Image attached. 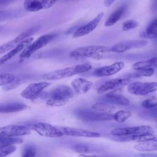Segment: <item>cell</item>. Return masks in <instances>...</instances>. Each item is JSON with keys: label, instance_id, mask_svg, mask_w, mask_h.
<instances>
[{"label": "cell", "instance_id": "35", "mask_svg": "<svg viewBox=\"0 0 157 157\" xmlns=\"http://www.w3.org/2000/svg\"><path fill=\"white\" fill-rule=\"evenodd\" d=\"M41 4L42 9H49L52 7L58 0H39Z\"/></svg>", "mask_w": 157, "mask_h": 157}, {"label": "cell", "instance_id": "26", "mask_svg": "<svg viewBox=\"0 0 157 157\" xmlns=\"http://www.w3.org/2000/svg\"><path fill=\"white\" fill-rule=\"evenodd\" d=\"M23 139L20 138L13 137L0 136V148L8 145L20 144L23 143Z\"/></svg>", "mask_w": 157, "mask_h": 157}, {"label": "cell", "instance_id": "28", "mask_svg": "<svg viewBox=\"0 0 157 157\" xmlns=\"http://www.w3.org/2000/svg\"><path fill=\"white\" fill-rule=\"evenodd\" d=\"M131 116V112L128 110H119L113 113V120L118 123H123Z\"/></svg>", "mask_w": 157, "mask_h": 157}, {"label": "cell", "instance_id": "31", "mask_svg": "<svg viewBox=\"0 0 157 157\" xmlns=\"http://www.w3.org/2000/svg\"><path fill=\"white\" fill-rule=\"evenodd\" d=\"M139 26L137 21L132 19L128 20L123 23L122 29L123 31H129L132 29H134Z\"/></svg>", "mask_w": 157, "mask_h": 157}, {"label": "cell", "instance_id": "21", "mask_svg": "<svg viewBox=\"0 0 157 157\" xmlns=\"http://www.w3.org/2000/svg\"><path fill=\"white\" fill-rule=\"evenodd\" d=\"M134 148L141 152H148L157 150V138L151 140L139 142L134 145Z\"/></svg>", "mask_w": 157, "mask_h": 157}, {"label": "cell", "instance_id": "6", "mask_svg": "<svg viewBox=\"0 0 157 157\" xmlns=\"http://www.w3.org/2000/svg\"><path fill=\"white\" fill-rule=\"evenodd\" d=\"M39 28H40V26H37L30 28L23 31L18 36L15 37L13 39L1 45L0 47V53L2 54L5 52L11 50L14 47H15L17 45L21 43L23 40H24L26 38L29 37L31 35L36 33L39 29Z\"/></svg>", "mask_w": 157, "mask_h": 157}, {"label": "cell", "instance_id": "39", "mask_svg": "<svg viewBox=\"0 0 157 157\" xmlns=\"http://www.w3.org/2000/svg\"><path fill=\"white\" fill-rule=\"evenodd\" d=\"M13 1H15V0H0V4H1V5L6 4H9Z\"/></svg>", "mask_w": 157, "mask_h": 157}, {"label": "cell", "instance_id": "37", "mask_svg": "<svg viewBox=\"0 0 157 157\" xmlns=\"http://www.w3.org/2000/svg\"><path fill=\"white\" fill-rule=\"evenodd\" d=\"M78 149L76 150L78 152H81V153H87L88 149V148H86V147H83V146H82V147H77Z\"/></svg>", "mask_w": 157, "mask_h": 157}, {"label": "cell", "instance_id": "36", "mask_svg": "<svg viewBox=\"0 0 157 157\" xmlns=\"http://www.w3.org/2000/svg\"><path fill=\"white\" fill-rule=\"evenodd\" d=\"M36 154V150L32 147H28L25 149L22 153V156L25 157H32L34 156Z\"/></svg>", "mask_w": 157, "mask_h": 157}, {"label": "cell", "instance_id": "11", "mask_svg": "<svg viewBox=\"0 0 157 157\" xmlns=\"http://www.w3.org/2000/svg\"><path fill=\"white\" fill-rule=\"evenodd\" d=\"M104 16L103 12H100L98 13L92 20H91L88 23L83 26H80L77 29H76L72 34V37L76 38L82 37L90 34L99 25V22L102 20Z\"/></svg>", "mask_w": 157, "mask_h": 157}, {"label": "cell", "instance_id": "41", "mask_svg": "<svg viewBox=\"0 0 157 157\" xmlns=\"http://www.w3.org/2000/svg\"><path fill=\"white\" fill-rule=\"evenodd\" d=\"M68 1H69V0H68Z\"/></svg>", "mask_w": 157, "mask_h": 157}, {"label": "cell", "instance_id": "40", "mask_svg": "<svg viewBox=\"0 0 157 157\" xmlns=\"http://www.w3.org/2000/svg\"><path fill=\"white\" fill-rule=\"evenodd\" d=\"M155 38H157V36H156V37H155Z\"/></svg>", "mask_w": 157, "mask_h": 157}, {"label": "cell", "instance_id": "10", "mask_svg": "<svg viewBox=\"0 0 157 157\" xmlns=\"http://www.w3.org/2000/svg\"><path fill=\"white\" fill-rule=\"evenodd\" d=\"M131 82L129 78H116L109 80L101 85L97 90L98 94H103L108 91L112 90H119Z\"/></svg>", "mask_w": 157, "mask_h": 157}, {"label": "cell", "instance_id": "38", "mask_svg": "<svg viewBox=\"0 0 157 157\" xmlns=\"http://www.w3.org/2000/svg\"><path fill=\"white\" fill-rule=\"evenodd\" d=\"M117 0H104V5L106 7H110Z\"/></svg>", "mask_w": 157, "mask_h": 157}, {"label": "cell", "instance_id": "17", "mask_svg": "<svg viewBox=\"0 0 157 157\" xmlns=\"http://www.w3.org/2000/svg\"><path fill=\"white\" fill-rule=\"evenodd\" d=\"M33 37H29L28 38H26L24 40H23L21 43H20L15 47H14L13 49L10 50L9 52H7L6 55H4L1 58L0 64L1 65L3 64L6 62L10 60L11 58H12L13 56H15L20 52L23 51L28 45H29L33 42Z\"/></svg>", "mask_w": 157, "mask_h": 157}, {"label": "cell", "instance_id": "19", "mask_svg": "<svg viewBox=\"0 0 157 157\" xmlns=\"http://www.w3.org/2000/svg\"><path fill=\"white\" fill-rule=\"evenodd\" d=\"M104 99L112 104L120 105H128L130 104V101L126 97L118 93H109L105 96Z\"/></svg>", "mask_w": 157, "mask_h": 157}, {"label": "cell", "instance_id": "30", "mask_svg": "<svg viewBox=\"0 0 157 157\" xmlns=\"http://www.w3.org/2000/svg\"><path fill=\"white\" fill-rule=\"evenodd\" d=\"M15 80V76L10 73H1L0 75V85L3 86L13 82Z\"/></svg>", "mask_w": 157, "mask_h": 157}, {"label": "cell", "instance_id": "29", "mask_svg": "<svg viewBox=\"0 0 157 157\" xmlns=\"http://www.w3.org/2000/svg\"><path fill=\"white\" fill-rule=\"evenodd\" d=\"M141 105L145 109H150L156 107L157 106V96H153L145 99L142 102Z\"/></svg>", "mask_w": 157, "mask_h": 157}, {"label": "cell", "instance_id": "34", "mask_svg": "<svg viewBox=\"0 0 157 157\" xmlns=\"http://www.w3.org/2000/svg\"><path fill=\"white\" fill-rule=\"evenodd\" d=\"M17 150V147L15 145H8L0 148V157L6 156L8 155H10Z\"/></svg>", "mask_w": 157, "mask_h": 157}, {"label": "cell", "instance_id": "5", "mask_svg": "<svg viewBox=\"0 0 157 157\" xmlns=\"http://www.w3.org/2000/svg\"><path fill=\"white\" fill-rule=\"evenodd\" d=\"M153 128L148 125H140L137 126L117 128L110 131V134L114 136H122L133 134H153Z\"/></svg>", "mask_w": 157, "mask_h": 157}, {"label": "cell", "instance_id": "33", "mask_svg": "<svg viewBox=\"0 0 157 157\" xmlns=\"http://www.w3.org/2000/svg\"><path fill=\"white\" fill-rule=\"evenodd\" d=\"M67 102L68 101L59 99L48 98V99L46 101V104L50 106H53V107H60V106L64 105L65 104H67Z\"/></svg>", "mask_w": 157, "mask_h": 157}, {"label": "cell", "instance_id": "16", "mask_svg": "<svg viewBox=\"0 0 157 157\" xmlns=\"http://www.w3.org/2000/svg\"><path fill=\"white\" fill-rule=\"evenodd\" d=\"M60 129L62 131L64 135L69 136L83 137L90 138H96L99 137L101 136V134L99 132L83 129L80 128L72 127H62L60 128Z\"/></svg>", "mask_w": 157, "mask_h": 157}, {"label": "cell", "instance_id": "27", "mask_svg": "<svg viewBox=\"0 0 157 157\" xmlns=\"http://www.w3.org/2000/svg\"><path fill=\"white\" fill-rule=\"evenodd\" d=\"M145 35L150 38H155L157 36V18H155L147 27Z\"/></svg>", "mask_w": 157, "mask_h": 157}, {"label": "cell", "instance_id": "12", "mask_svg": "<svg viewBox=\"0 0 157 157\" xmlns=\"http://www.w3.org/2000/svg\"><path fill=\"white\" fill-rule=\"evenodd\" d=\"M148 42L145 40H131L120 42L111 47V51L116 53H123L131 48H139L146 45Z\"/></svg>", "mask_w": 157, "mask_h": 157}, {"label": "cell", "instance_id": "14", "mask_svg": "<svg viewBox=\"0 0 157 157\" xmlns=\"http://www.w3.org/2000/svg\"><path fill=\"white\" fill-rule=\"evenodd\" d=\"M78 116L81 118L96 120V121H107L113 120V114L111 113H106L95 110H82L78 112Z\"/></svg>", "mask_w": 157, "mask_h": 157}, {"label": "cell", "instance_id": "8", "mask_svg": "<svg viewBox=\"0 0 157 157\" xmlns=\"http://www.w3.org/2000/svg\"><path fill=\"white\" fill-rule=\"evenodd\" d=\"M31 128L23 125L10 124L1 128L0 136L15 137L31 134Z\"/></svg>", "mask_w": 157, "mask_h": 157}, {"label": "cell", "instance_id": "3", "mask_svg": "<svg viewBox=\"0 0 157 157\" xmlns=\"http://www.w3.org/2000/svg\"><path fill=\"white\" fill-rule=\"evenodd\" d=\"M55 37L53 34H46L40 36L34 42L28 45L23 51H21L19 58L20 61L26 59L30 57L36 51L44 47L50 42H51Z\"/></svg>", "mask_w": 157, "mask_h": 157}, {"label": "cell", "instance_id": "1", "mask_svg": "<svg viewBox=\"0 0 157 157\" xmlns=\"http://www.w3.org/2000/svg\"><path fill=\"white\" fill-rule=\"evenodd\" d=\"M91 69V65L90 64L83 63L49 72L43 75L42 78L47 80H59L87 72Z\"/></svg>", "mask_w": 157, "mask_h": 157}, {"label": "cell", "instance_id": "2", "mask_svg": "<svg viewBox=\"0 0 157 157\" xmlns=\"http://www.w3.org/2000/svg\"><path fill=\"white\" fill-rule=\"evenodd\" d=\"M111 47L103 45H88L77 47L72 50L69 56L73 58H94L99 59L101 57L102 54L110 52Z\"/></svg>", "mask_w": 157, "mask_h": 157}, {"label": "cell", "instance_id": "4", "mask_svg": "<svg viewBox=\"0 0 157 157\" xmlns=\"http://www.w3.org/2000/svg\"><path fill=\"white\" fill-rule=\"evenodd\" d=\"M127 90L129 93L134 95H147L157 91V82H135L129 84Z\"/></svg>", "mask_w": 157, "mask_h": 157}, {"label": "cell", "instance_id": "20", "mask_svg": "<svg viewBox=\"0 0 157 157\" xmlns=\"http://www.w3.org/2000/svg\"><path fill=\"white\" fill-rule=\"evenodd\" d=\"M28 108V105L22 102H11L8 104H1L0 106L1 113H13L24 110Z\"/></svg>", "mask_w": 157, "mask_h": 157}, {"label": "cell", "instance_id": "7", "mask_svg": "<svg viewBox=\"0 0 157 157\" xmlns=\"http://www.w3.org/2000/svg\"><path fill=\"white\" fill-rule=\"evenodd\" d=\"M32 129L39 135L52 138H58L64 136L60 128H57L46 123H37L33 125Z\"/></svg>", "mask_w": 157, "mask_h": 157}, {"label": "cell", "instance_id": "22", "mask_svg": "<svg viewBox=\"0 0 157 157\" xmlns=\"http://www.w3.org/2000/svg\"><path fill=\"white\" fill-rule=\"evenodd\" d=\"M126 6L123 5L118 8L116 10H115L113 13H112L108 18L105 21V26H111L115 25L117 21H118L121 18L123 17L125 10H126Z\"/></svg>", "mask_w": 157, "mask_h": 157}, {"label": "cell", "instance_id": "13", "mask_svg": "<svg viewBox=\"0 0 157 157\" xmlns=\"http://www.w3.org/2000/svg\"><path fill=\"white\" fill-rule=\"evenodd\" d=\"M124 67V64L122 61L115 62L110 65L105 66L97 68L94 71L93 74L94 76L97 77H104L110 75H112Z\"/></svg>", "mask_w": 157, "mask_h": 157}, {"label": "cell", "instance_id": "9", "mask_svg": "<svg viewBox=\"0 0 157 157\" xmlns=\"http://www.w3.org/2000/svg\"><path fill=\"white\" fill-rule=\"evenodd\" d=\"M47 82H40L32 83L28 85L21 93V96L27 99H33L36 98L41 91L50 85Z\"/></svg>", "mask_w": 157, "mask_h": 157}, {"label": "cell", "instance_id": "23", "mask_svg": "<svg viewBox=\"0 0 157 157\" xmlns=\"http://www.w3.org/2000/svg\"><path fill=\"white\" fill-rule=\"evenodd\" d=\"M131 67L134 71L148 68H156L157 67V57H153L145 61L136 62L132 65Z\"/></svg>", "mask_w": 157, "mask_h": 157}, {"label": "cell", "instance_id": "32", "mask_svg": "<svg viewBox=\"0 0 157 157\" xmlns=\"http://www.w3.org/2000/svg\"><path fill=\"white\" fill-rule=\"evenodd\" d=\"M137 72L134 74V76L136 77H150L155 73V68L144 69L139 71H136Z\"/></svg>", "mask_w": 157, "mask_h": 157}, {"label": "cell", "instance_id": "15", "mask_svg": "<svg viewBox=\"0 0 157 157\" xmlns=\"http://www.w3.org/2000/svg\"><path fill=\"white\" fill-rule=\"evenodd\" d=\"M73 96L74 91L72 89L64 85H61L56 86L48 94L49 98L59 99L66 101H68L69 99L72 98Z\"/></svg>", "mask_w": 157, "mask_h": 157}, {"label": "cell", "instance_id": "24", "mask_svg": "<svg viewBox=\"0 0 157 157\" xmlns=\"http://www.w3.org/2000/svg\"><path fill=\"white\" fill-rule=\"evenodd\" d=\"M92 109L94 110L106 112V113H112L115 110V107L112 104L109 102H98L93 104L91 106Z\"/></svg>", "mask_w": 157, "mask_h": 157}, {"label": "cell", "instance_id": "18", "mask_svg": "<svg viewBox=\"0 0 157 157\" xmlns=\"http://www.w3.org/2000/svg\"><path fill=\"white\" fill-rule=\"evenodd\" d=\"M71 85L77 93L84 94L90 90L93 83L85 78H77L71 82Z\"/></svg>", "mask_w": 157, "mask_h": 157}, {"label": "cell", "instance_id": "25", "mask_svg": "<svg viewBox=\"0 0 157 157\" xmlns=\"http://www.w3.org/2000/svg\"><path fill=\"white\" fill-rule=\"evenodd\" d=\"M25 9L28 12H36L42 9L39 0H25L23 3Z\"/></svg>", "mask_w": 157, "mask_h": 157}]
</instances>
